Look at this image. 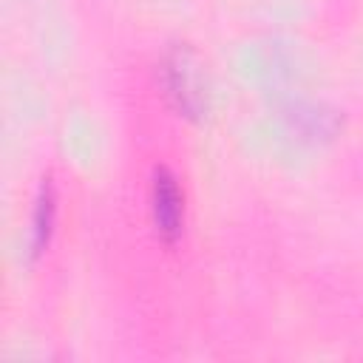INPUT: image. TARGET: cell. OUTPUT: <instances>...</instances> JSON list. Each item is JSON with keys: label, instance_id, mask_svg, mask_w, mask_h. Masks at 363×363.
Listing matches in <instances>:
<instances>
[{"label": "cell", "instance_id": "obj_1", "mask_svg": "<svg viewBox=\"0 0 363 363\" xmlns=\"http://www.w3.org/2000/svg\"><path fill=\"white\" fill-rule=\"evenodd\" d=\"M162 82L164 94L173 102V108L187 119H201L207 111V91L199 71L196 57L187 48H176L167 54L162 65Z\"/></svg>", "mask_w": 363, "mask_h": 363}, {"label": "cell", "instance_id": "obj_3", "mask_svg": "<svg viewBox=\"0 0 363 363\" xmlns=\"http://www.w3.org/2000/svg\"><path fill=\"white\" fill-rule=\"evenodd\" d=\"M54 216H57V199H54V184L45 176L37 187L34 199V213H31V255H43V250L51 241L54 233Z\"/></svg>", "mask_w": 363, "mask_h": 363}, {"label": "cell", "instance_id": "obj_2", "mask_svg": "<svg viewBox=\"0 0 363 363\" xmlns=\"http://www.w3.org/2000/svg\"><path fill=\"white\" fill-rule=\"evenodd\" d=\"M150 213L156 224V235L173 244L182 235L184 224V196L179 190L176 176L167 167H156L150 179Z\"/></svg>", "mask_w": 363, "mask_h": 363}]
</instances>
